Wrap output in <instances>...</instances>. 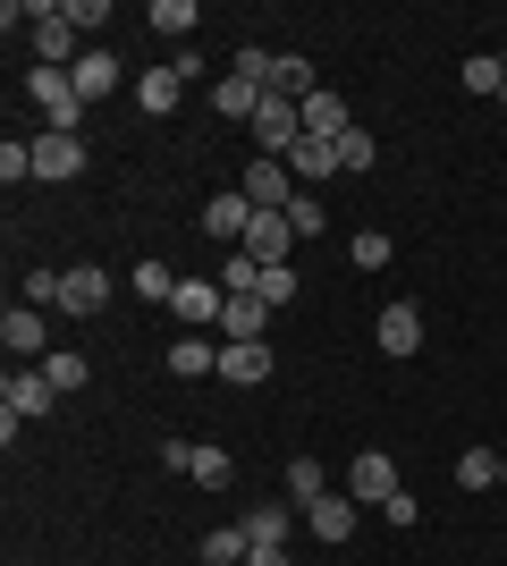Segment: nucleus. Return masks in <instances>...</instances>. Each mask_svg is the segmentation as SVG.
Returning <instances> with one entry per match:
<instances>
[{
	"instance_id": "412c9836",
	"label": "nucleus",
	"mask_w": 507,
	"mask_h": 566,
	"mask_svg": "<svg viewBox=\"0 0 507 566\" xmlns=\"http://www.w3.org/2000/svg\"><path fill=\"white\" fill-rule=\"evenodd\" d=\"M288 169H296V187H321V178H338V153H330L321 136H305V144L288 153Z\"/></svg>"
},
{
	"instance_id": "5701e85b",
	"label": "nucleus",
	"mask_w": 507,
	"mask_h": 566,
	"mask_svg": "<svg viewBox=\"0 0 507 566\" xmlns=\"http://www.w3.org/2000/svg\"><path fill=\"white\" fill-rule=\"evenodd\" d=\"M347 127H356V118H347V102H338V94H314V102H305V136L338 144V136H347Z\"/></svg>"
},
{
	"instance_id": "dca6fc26",
	"label": "nucleus",
	"mask_w": 507,
	"mask_h": 566,
	"mask_svg": "<svg viewBox=\"0 0 507 566\" xmlns=\"http://www.w3.org/2000/svg\"><path fill=\"white\" fill-rule=\"evenodd\" d=\"M254 111H263V85H245V76H220V85H212V118L254 127Z\"/></svg>"
},
{
	"instance_id": "7c9ffc66",
	"label": "nucleus",
	"mask_w": 507,
	"mask_h": 566,
	"mask_svg": "<svg viewBox=\"0 0 507 566\" xmlns=\"http://www.w3.org/2000/svg\"><path fill=\"white\" fill-rule=\"evenodd\" d=\"M254 296H263L271 313H288V296H296V271H288V262H263V287H254Z\"/></svg>"
},
{
	"instance_id": "b1692460",
	"label": "nucleus",
	"mask_w": 507,
	"mask_h": 566,
	"mask_svg": "<svg viewBox=\"0 0 507 566\" xmlns=\"http://www.w3.org/2000/svg\"><path fill=\"white\" fill-rule=\"evenodd\" d=\"M263 287V262L245 254V245H229V262H220V296H254Z\"/></svg>"
},
{
	"instance_id": "37998d69",
	"label": "nucleus",
	"mask_w": 507,
	"mask_h": 566,
	"mask_svg": "<svg viewBox=\"0 0 507 566\" xmlns=\"http://www.w3.org/2000/svg\"><path fill=\"white\" fill-rule=\"evenodd\" d=\"M499 482H507V449H499Z\"/></svg>"
},
{
	"instance_id": "2eb2a0df",
	"label": "nucleus",
	"mask_w": 507,
	"mask_h": 566,
	"mask_svg": "<svg viewBox=\"0 0 507 566\" xmlns=\"http://www.w3.org/2000/svg\"><path fill=\"white\" fill-rule=\"evenodd\" d=\"M178 102H187V76H178V69H145V76H136V111H145V118H169Z\"/></svg>"
},
{
	"instance_id": "393cba45",
	"label": "nucleus",
	"mask_w": 507,
	"mask_h": 566,
	"mask_svg": "<svg viewBox=\"0 0 507 566\" xmlns=\"http://www.w3.org/2000/svg\"><path fill=\"white\" fill-rule=\"evenodd\" d=\"M330 153H338V169H347V178H363V169L381 161V144H372V127H347V136H338Z\"/></svg>"
},
{
	"instance_id": "79ce46f5",
	"label": "nucleus",
	"mask_w": 507,
	"mask_h": 566,
	"mask_svg": "<svg viewBox=\"0 0 507 566\" xmlns=\"http://www.w3.org/2000/svg\"><path fill=\"white\" fill-rule=\"evenodd\" d=\"M245 566H288V549H271V542H254V558Z\"/></svg>"
},
{
	"instance_id": "6e6552de",
	"label": "nucleus",
	"mask_w": 507,
	"mask_h": 566,
	"mask_svg": "<svg viewBox=\"0 0 507 566\" xmlns=\"http://www.w3.org/2000/svg\"><path fill=\"white\" fill-rule=\"evenodd\" d=\"M347 499H372V507H389V499H398V465H389L381 449H356V465H347Z\"/></svg>"
},
{
	"instance_id": "e433bc0d",
	"label": "nucleus",
	"mask_w": 507,
	"mask_h": 566,
	"mask_svg": "<svg viewBox=\"0 0 507 566\" xmlns=\"http://www.w3.org/2000/svg\"><path fill=\"white\" fill-rule=\"evenodd\" d=\"M60 280H68V271H25L18 296H25V305H60Z\"/></svg>"
},
{
	"instance_id": "f704fd0d",
	"label": "nucleus",
	"mask_w": 507,
	"mask_h": 566,
	"mask_svg": "<svg viewBox=\"0 0 507 566\" xmlns=\"http://www.w3.org/2000/svg\"><path fill=\"white\" fill-rule=\"evenodd\" d=\"M288 491H296V499H305V507H314V499H321V491H330V473H321V465H314V457H296V465H288Z\"/></svg>"
},
{
	"instance_id": "39448f33",
	"label": "nucleus",
	"mask_w": 507,
	"mask_h": 566,
	"mask_svg": "<svg viewBox=\"0 0 507 566\" xmlns=\"http://www.w3.org/2000/svg\"><path fill=\"white\" fill-rule=\"evenodd\" d=\"M254 220H263V212H254V195H245V187H220L212 203H203V237H212V245H245Z\"/></svg>"
},
{
	"instance_id": "423d86ee",
	"label": "nucleus",
	"mask_w": 507,
	"mask_h": 566,
	"mask_svg": "<svg viewBox=\"0 0 507 566\" xmlns=\"http://www.w3.org/2000/svg\"><path fill=\"white\" fill-rule=\"evenodd\" d=\"M220 280H178V296H169V322L178 331H220Z\"/></svg>"
},
{
	"instance_id": "c03bdc74",
	"label": "nucleus",
	"mask_w": 507,
	"mask_h": 566,
	"mask_svg": "<svg viewBox=\"0 0 507 566\" xmlns=\"http://www.w3.org/2000/svg\"><path fill=\"white\" fill-rule=\"evenodd\" d=\"M499 69H507V43H499Z\"/></svg>"
},
{
	"instance_id": "f3484780",
	"label": "nucleus",
	"mask_w": 507,
	"mask_h": 566,
	"mask_svg": "<svg viewBox=\"0 0 507 566\" xmlns=\"http://www.w3.org/2000/svg\"><path fill=\"white\" fill-rule=\"evenodd\" d=\"M68 76H76V94H85V102L119 94V51H102V43H94V51H85V60H76Z\"/></svg>"
},
{
	"instance_id": "2f4dec72",
	"label": "nucleus",
	"mask_w": 507,
	"mask_h": 566,
	"mask_svg": "<svg viewBox=\"0 0 507 566\" xmlns=\"http://www.w3.org/2000/svg\"><path fill=\"white\" fill-rule=\"evenodd\" d=\"M457 482H465V491H490V482H499V457H490V449H465L457 457Z\"/></svg>"
},
{
	"instance_id": "20e7f679",
	"label": "nucleus",
	"mask_w": 507,
	"mask_h": 566,
	"mask_svg": "<svg viewBox=\"0 0 507 566\" xmlns=\"http://www.w3.org/2000/svg\"><path fill=\"white\" fill-rule=\"evenodd\" d=\"M60 406V389H51L43 364H18V373L0 380V415H18V423H34V415H51Z\"/></svg>"
},
{
	"instance_id": "c756f323",
	"label": "nucleus",
	"mask_w": 507,
	"mask_h": 566,
	"mask_svg": "<svg viewBox=\"0 0 507 566\" xmlns=\"http://www.w3.org/2000/svg\"><path fill=\"white\" fill-rule=\"evenodd\" d=\"M43 373H51V389H60V398H76V389H85V355H60V347H51Z\"/></svg>"
},
{
	"instance_id": "58836bf2",
	"label": "nucleus",
	"mask_w": 507,
	"mask_h": 566,
	"mask_svg": "<svg viewBox=\"0 0 507 566\" xmlns=\"http://www.w3.org/2000/svg\"><path fill=\"white\" fill-rule=\"evenodd\" d=\"M194 482H212V491H220V482H229V449H194Z\"/></svg>"
},
{
	"instance_id": "4c0bfd02",
	"label": "nucleus",
	"mask_w": 507,
	"mask_h": 566,
	"mask_svg": "<svg viewBox=\"0 0 507 566\" xmlns=\"http://www.w3.org/2000/svg\"><path fill=\"white\" fill-rule=\"evenodd\" d=\"M229 76H245V85H271V51H263V43H245L237 60H229Z\"/></svg>"
},
{
	"instance_id": "bb28decb",
	"label": "nucleus",
	"mask_w": 507,
	"mask_h": 566,
	"mask_svg": "<svg viewBox=\"0 0 507 566\" xmlns=\"http://www.w3.org/2000/svg\"><path fill=\"white\" fill-rule=\"evenodd\" d=\"M465 94H490V102H507V69H499V51L465 60Z\"/></svg>"
},
{
	"instance_id": "f03ea898",
	"label": "nucleus",
	"mask_w": 507,
	"mask_h": 566,
	"mask_svg": "<svg viewBox=\"0 0 507 566\" xmlns=\"http://www.w3.org/2000/svg\"><path fill=\"white\" fill-rule=\"evenodd\" d=\"M85 51H76V25L60 0H34V69H76Z\"/></svg>"
},
{
	"instance_id": "473e14b6",
	"label": "nucleus",
	"mask_w": 507,
	"mask_h": 566,
	"mask_svg": "<svg viewBox=\"0 0 507 566\" xmlns=\"http://www.w3.org/2000/svg\"><path fill=\"white\" fill-rule=\"evenodd\" d=\"M288 229H296V237H321V229H330V220H321V195H314V187H296V203H288Z\"/></svg>"
},
{
	"instance_id": "a19ab883",
	"label": "nucleus",
	"mask_w": 507,
	"mask_h": 566,
	"mask_svg": "<svg viewBox=\"0 0 507 566\" xmlns=\"http://www.w3.org/2000/svg\"><path fill=\"white\" fill-rule=\"evenodd\" d=\"M381 516H389V524H423V499H414V491H398V499L381 507Z\"/></svg>"
},
{
	"instance_id": "72a5a7b5",
	"label": "nucleus",
	"mask_w": 507,
	"mask_h": 566,
	"mask_svg": "<svg viewBox=\"0 0 507 566\" xmlns=\"http://www.w3.org/2000/svg\"><path fill=\"white\" fill-rule=\"evenodd\" d=\"M25 178H34V144H0V187H25Z\"/></svg>"
},
{
	"instance_id": "7ed1b4c3",
	"label": "nucleus",
	"mask_w": 507,
	"mask_h": 566,
	"mask_svg": "<svg viewBox=\"0 0 507 566\" xmlns=\"http://www.w3.org/2000/svg\"><path fill=\"white\" fill-rule=\"evenodd\" d=\"M245 195H254V212H288L296 203V169L279 161V153H254V161H245V178H237Z\"/></svg>"
},
{
	"instance_id": "4be33fe9",
	"label": "nucleus",
	"mask_w": 507,
	"mask_h": 566,
	"mask_svg": "<svg viewBox=\"0 0 507 566\" xmlns=\"http://www.w3.org/2000/svg\"><path fill=\"white\" fill-rule=\"evenodd\" d=\"M254 558V533L245 524H220V533H203V566H245Z\"/></svg>"
},
{
	"instance_id": "f257e3e1",
	"label": "nucleus",
	"mask_w": 507,
	"mask_h": 566,
	"mask_svg": "<svg viewBox=\"0 0 507 566\" xmlns=\"http://www.w3.org/2000/svg\"><path fill=\"white\" fill-rule=\"evenodd\" d=\"M25 94L43 111V136H76V127H85V94H76L68 69H25Z\"/></svg>"
},
{
	"instance_id": "f8f14e48",
	"label": "nucleus",
	"mask_w": 507,
	"mask_h": 566,
	"mask_svg": "<svg viewBox=\"0 0 507 566\" xmlns=\"http://www.w3.org/2000/svg\"><path fill=\"white\" fill-rule=\"evenodd\" d=\"M263 94H279V102H314L321 85H314V60L305 51H271V85Z\"/></svg>"
},
{
	"instance_id": "a878e982",
	"label": "nucleus",
	"mask_w": 507,
	"mask_h": 566,
	"mask_svg": "<svg viewBox=\"0 0 507 566\" xmlns=\"http://www.w3.org/2000/svg\"><path fill=\"white\" fill-rule=\"evenodd\" d=\"M245 533H254V542H271V549H288V507H279V499L245 507Z\"/></svg>"
},
{
	"instance_id": "9b49d317",
	"label": "nucleus",
	"mask_w": 507,
	"mask_h": 566,
	"mask_svg": "<svg viewBox=\"0 0 507 566\" xmlns=\"http://www.w3.org/2000/svg\"><path fill=\"white\" fill-rule=\"evenodd\" d=\"M271 338H245V347H220V380H237V389H263L271 380Z\"/></svg>"
},
{
	"instance_id": "cd10ccee",
	"label": "nucleus",
	"mask_w": 507,
	"mask_h": 566,
	"mask_svg": "<svg viewBox=\"0 0 507 566\" xmlns=\"http://www.w3.org/2000/svg\"><path fill=\"white\" fill-rule=\"evenodd\" d=\"M136 296H145V305H169V296H178V271H169V262H136Z\"/></svg>"
},
{
	"instance_id": "ea45409f",
	"label": "nucleus",
	"mask_w": 507,
	"mask_h": 566,
	"mask_svg": "<svg viewBox=\"0 0 507 566\" xmlns=\"http://www.w3.org/2000/svg\"><path fill=\"white\" fill-rule=\"evenodd\" d=\"M60 9H68V25H102L110 18V0H60Z\"/></svg>"
},
{
	"instance_id": "c9c22d12",
	"label": "nucleus",
	"mask_w": 507,
	"mask_h": 566,
	"mask_svg": "<svg viewBox=\"0 0 507 566\" xmlns=\"http://www.w3.org/2000/svg\"><path fill=\"white\" fill-rule=\"evenodd\" d=\"M347 254H356V271H389V237H381V229H356V245H347Z\"/></svg>"
},
{
	"instance_id": "6ab92c4d",
	"label": "nucleus",
	"mask_w": 507,
	"mask_h": 566,
	"mask_svg": "<svg viewBox=\"0 0 507 566\" xmlns=\"http://www.w3.org/2000/svg\"><path fill=\"white\" fill-rule=\"evenodd\" d=\"M305 524H314V542H347V533H356V499H330V491H321L314 507H305Z\"/></svg>"
},
{
	"instance_id": "aec40b11",
	"label": "nucleus",
	"mask_w": 507,
	"mask_h": 566,
	"mask_svg": "<svg viewBox=\"0 0 507 566\" xmlns=\"http://www.w3.org/2000/svg\"><path fill=\"white\" fill-rule=\"evenodd\" d=\"M169 373H178V380H203V373H220V347H212L203 331H187L178 347H169Z\"/></svg>"
},
{
	"instance_id": "c85d7f7f",
	"label": "nucleus",
	"mask_w": 507,
	"mask_h": 566,
	"mask_svg": "<svg viewBox=\"0 0 507 566\" xmlns=\"http://www.w3.org/2000/svg\"><path fill=\"white\" fill-rule=\"evenodd\" d=\"M152 34L187 43V34H194V0H152Z\"/></svg>"
},
{
	"instance_id": "a211bd4d",
	"label": "nucleus",
	"mask_w": 507,
	"mask_h": 566,
	"mask_svg": "<svg viewBox=\"0 0 507 566\" xmlns=\"http://www.w3.org/2000/svg\"><path fill=\"white\" fill-rule=\"evenodd\" d=\"M288 245H296L288 212H263L254 229H245V254H254V262H288Z\"/></svg>"
},
{
	"instance_id": "9d476101",
	"label": "nucleus",
	"mask_w": 507,
	"mask_h": 566,
	"mask_svg": "<svg viewBox=\"0 0 507 566\" xmlns=\"http://www.w3.org/2000/svg\"><path fill=\"white\" fill-rule=\"evenodd\" d=\"M372 338H381V355H423V305H381V322H372Z\"/></svg>"
},
{
	"instance_id": "ddd939ff",
	"label": "nucleus",
	"mask_w": 507,
	"mask_h": 566,
	"mask_svg": "<svg viewBox=\"0 0 507 566\" xmlns=\"http://www.w3.org/2000/svg\"><path fill=\"white\" fill-rule=\"evenodd\" d=\"M263 331H271L263 296H229V305H220V347H245V338H263Z\"/></svg>"
},
{
	"instance_id": "1a4fd4ad",
	"label": "nucleus",
	"mask_w": 507,
	"mask_h": 566,
	"mask_svg": "<svg viewBox=\"0 0 507 566\" xmlns=\"http://www.w3.org/2000/svg\"><path fill=\"white\" fill-rule=\"evenodd\" d=\"M34 178H43V187L85 178V136H34Z\"/></svg>"
},
{
	"instance_id": "4468645a",
	"label": "nucleus",
	"mask_w": 507,
	"mask_h": 566,
	"mask_svg": "<svg viewBox=\"0 0 507 566\" xmlns=\"http://www.w3.org/2000/svg\"><path fill=\"white\" fill-rule=\"evenodd\" d=\"M102 305H110V271L76 262L68 280H60V313H102Z\"/></svg>"
},
{
	"instance_id": "0eeeda50",
	"label": "nucleus",
	"mask_w": 507,
	"mask_h": 566,
	"mask_svg": "<svg viewBox=\"0 0 507 566\" xmlns=\"http://www.w3.org/2000/svg\"><path fill=\"white\" fill-rule=\"evenodd\" d=\"M0 347L18 355V364H43V355H51V331H43V305H9V313H0Z\"/></svg>"
}]
</instances>
